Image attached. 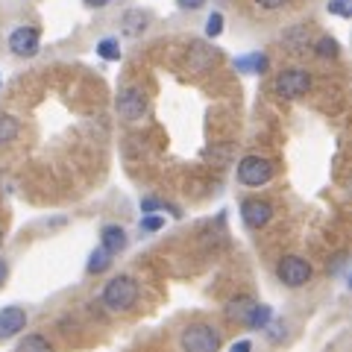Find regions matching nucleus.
<instances>
[{
    "label": "nucleus",
    "mask_w": 352,
    "mask_h": 352,
    "mask_svg": "<svg viewBox=\"0 0 352 352\" xmlns=\"http://www.w3.org/2000/svg\"><path fill=\"white\" fill-rule=\"evenodd\" d=\"M18 352H53V346L41 335H24V340L18 344Z\"/></svg>",
    "instance_id": "nucleus-15"
},
{
    "label": "nucleus",
    "mask_w": 352,
    "mask_h": 352,
    "mask_svg": "<svg viewBox=\"0 0 352 352\" xmlns=\"http://www.w3.org/2000/svg\"><path fill=\"white\" fill-rule=\"evenodd\" d=\"M115 109L124 120H141L147 112V97L141 88H124L115 100Z\"/></svg>",
    "instance_id": "nucleus-6"
},
{
    "label": "nucleus",
    "mask_w": 352,
    "mask_h": 352,
    "mask_svg": "<svg viewBox=\"0 0 352 352\" xmlns=\"http://www.w3.org/2000/svg\"><path fill=\"white\" fill-rule=\"evenodd\" d=\"M314 50H317V56L320 59H335L338 53H340V47H338V41L335 38H329V36H323V38H317V44H314Z\"/></svg>",
    "instance_id": "nucleus-17"
},
{
    "label": "nucleus",
    "mask_w": 352,
    "mask_h": 352,
    "mask_svg": "<svg viewBox=\"0 0 352 352\" xmlns=\"http://www.w3.org/2000/svg\"><path fill=\"white\" fill-rule=\"evenodd\" d=\"M250 308H252V302L250 300H235L232 305H229V317H232V320H238V323H244L247 320V314H250Z\"/></svg>",
    "instance_id": "nucleus-19"
},
{
    "label": "nucleus",
    "mask_w": 352,
    "mask_h": 352,
    "mask_svg": "<svg viewBox=\"0 0 352 352\" xmlns=\"http://www.w3.org/2000/svg\"><path fill=\"white\" fill-rule=\"evenodd\" d=\"M241 217H244L247 229H261V226L270 223L273 206L264 203V200H244V203H241Z\"/></svg>",
    "instance_id": "nucleus-9"
},
{
    "label": "nucleus",
    "mask_w": 352,
    "mask_h": 352,
    "mask_svg": "<svg viewBox=\"0 0 352 352\" xmlns=\"http://www.w3.org/2000/svg\"><path fill=\"white\" fill-rule=\"evenodd\" d=\"M329 12L340 15V18H349L352 9H349V0H329Z\"/></svg>",
    "instance_id": "nucleus-22"
},
{
    "label": "nucleus",
    "mask_w": 352,
    "mask_h": 352,
    "mask_svg": "<svg viewBox=\"0 0 352 352\" xmlns=\"http://www.w3.org/2000/svg\"><path fill=\"white\" fill-rule=\"evenodd\" d=\"M276 276L285 288H302V285L311 279V264L300 256H285L276 264Z\"/></svg>",
    "instance_id": "nucleus-4"
},
{
    "label": "nucleus",
    "mask_w": 352,
    "mask_h": 352,
    "mask_svg": "<svg viewBox=\"0 0 352 352\" xmlns=\"http://www.w3.org/2000/svg\"><path fill=\"white\" fill-rule=\"evenodd\" d=\"M24 326H27V311L21 305L0 308V340H12L15 335L24 332Z\"/></svg>",
    "instance_id": "nucleus-8"
},
{
    "label": "nucleus",
    "mask_w": 352,
    "mask_h": 352,
    "mask_svg": "<svg viewBox=\"0 0 352 352\" xmlns=\"http://www.w3.org/2000/svg\"><path fill=\"white\" fill-rule=\"evenodd\" d=\"M109 264H112V256L100 247V250H94L91 256H88V273H106Z\"/></svg>",
    "instance_id": "nucleus-16"
},
{
    "label": "nucleus",
    "mask_w": 352,
    "mask_h": 352,
    "mask_svg": "<svg viewBox=\"0 0 352 352\" xmlns=\"http://www.w3.org/2000/svg\"><path fill=\"white\" fill-rule=\"evenodd\" d=\"M0 247H3V232H0Z\"/></svg>",
    "instance_id": "nucleus-28"
},
{
    "label": "nucleus",
    "mask_w": 352,
    "mask_h": 352,
    "mask_svg": "<svg viewBox=\"0 0 352 352\" xmlns=\"http://www.w3.org/2000/svg\"><path fill=\"white\" fill-rule=\"evenodd\" d=\"M256 3L261 6V9H282L288 0H256Z\"/></svg>",
    "instance_id": "nucleus-23"
},
{
    "label": "nucleus",
    "mask_w": 352,
    "mask_h": 352,
    "mask_svg": "<svg viewBox=\"0 0 352 352\" xmlns=\"http://www.w3.org/2000/svg\"><path fill=\"white\" fill-rule=\"evenodd\" d=\"M179 346H182V352H217L220 335L212 323H191L182 329Z\"/></svg>",
    "instance_id": "nucleus-2"
},
{
    "label": "nucleus",
    "mask_w": 352,
    "mask_h": 352,
    "mask_svg": "<svg viewBox=\"0 0 352 352\" xmlns=\"http://www.w3.org/2000/svg\"><path fill=\"white\" fill-rule=\"evenodd\" d=\"M18 120L9 112H0V144H9V141L18 138Z\"/></svg>",
    "instance_id": "nucleus-14"
},
{
    "label": "nucleus",
    "mask_w": 352,
    "mask_h": 352,
    "mask_svg": "<svg viewBox=\"0 0 352 352\" xmlns=\"http://www.w3.org/2000/svg\"><path fill=\"white\" fill-rule=\"evenodd\" d=\"M206 32H208V38H217L220 32H223V15L220 12H212L206 21Z\"/></svg>",
    "instance_id": "nucleus-20"
},
{
    "label": "nucleus",
    "mask_w": 352,
    "mask_h": 352,
    "mask_svg": "<svg viewBox=\"0 0 352 352\" xmlns=\"http://www.w3.org/2000/svg\"><path fill=\"white\" fill-rule=\"evenodd\" d=\"M97 53H100L106 62H118L120 59V44H118V38H103L100 44H97Z\"/></svg>",
    "instance_id": "nucleus-18"
},
{
    "label": "nucleus",
    "mask_w": 352,
    "mask_h": 352,
    "mask_svg": "<svg viewBox=\"0 0 352 352\" xmlns=\"http://www.w3.org/2000/svg\"><path fill=\"white\" fill-rule=\"evenodd\" d=\"M273 179V164L261 156H244L238 164V182L250 185V188H258V185H267Z\"/></svg>",
    "instance_id": "nucleus-3"
},
{
    "label": "nucleus",
    "mask_w": 352,
    "mask_h": 352,
    "mask_svg": "<svg viewBox=\"0 0 352 352\" xmlns=\"http://www.w3.org/2000/svg\"><path fill=\"white\" fill-rule=\"evenodd\" d=\"M270 317H273V311H270V305L252 302V308H250V314H247V320H244V326H247V329H267V326H270Z\"/></svg>",
    "instance_id": "nucleus-12"
},
{
    "label": "nucleus",
    "mask_w": 352,
    "mask_h": 352,
    "mask_svg": "<svg viewBox=\"0 0 352 352\" xmlns=\"http://www.w3.org/2000/svg\"><path fill=\"white\" fill-rule=\"evenodd\" d=\"M129 244V238H126V229L124 226H103V232H100V247L109 252V256H118V252H124Z\"/></svg>",
    "instance_id": "nucleus-10"
},
{
    "label": "nucleus",
    "mask_w": 352,
    "mask_h": 352,
    "mask_svg": "<svg viewBox=\"0 0 352 352\" xmlns=\"http://www.w3.org/2000/svg\"><path fill=\"white\" fill-rule=\"evenodd\" d=\"M141 232H159V229L164 226V217H159V214H147V217H141Z\"/></svg>",
    "instance_id": "nucleus-21"
},
{
    "label": "nucleus",
    "mask_w": 352,
    "mask_h": 352,
    "mask_svg": "<svg viewBox=\"0 0 352 352\" xmlns=\"http://www.w3.org/2000/svg\"><path fill=\"white\" fill-rule=\"evenodd\" d=\"M179 3V9H200V6H206V0H176Z\"/></svg>",
    "instance_id": "nucleus-24"
},
{
    "label": "nucleus",
    "mask_w": 352,
    "mask_h": 352,
    "mask_svg": "<svg viewBox=\"0 0 352 352\" xmlns=\"http://www.w3.org/2000/svg\"><path fill=\"white\" fill-rule=\"evenodd\" d=\"M100 300L109 311H129L138 302V282L132 276H115L112 282H106Z\"/></svg>",
    "instance_id": "nucleus-1"
},
{
    "label": "nucleus",
    "mask_w": 352,
    "mask_h": 352,
    "mask_svg": "<svg viewBox=\"0 0 352 352\" xmlns=\"http://www.w3.org/2000/svg\"><path fill=\"white\" fill-rule=\"evenodd\" d=\"M6 276H9V264H6L3 258H0V285L6 282Z\"/></svg>",
    "instance_id": "nucleus-26"
},
{
    "label": "nucleus",
    "mask_w": 352,
    "mask_h": 352,
    "mask_svg": "<svg viewBox=\"0 0 352 352\" xmlns=\"http://www.w3.org/2000/svg\"><path fill=\"white\" fill-rule=\"evenodd\" d=\"M106 3H109V0H85V6H91V9H100Z\"/></svg>",
    "instance_id": "nucleus-27"
},
{
    "label": "nucleus",
    "mask_w": 352,
    "mask_h": 352,
    "mask_svg": "<svg viewBox=\"0 0 352 352\" xmlns=\"http://www.w3.org/2000/svg\"><path fill=\"white\" fill-rule=\"evenodd\" d=\"M250 349H252L250 340H238V344H232V349H229V352H250Z\"/></svg>",
    "instance_id": "nucleus-25"
},
{
    "label": "nucleus",
    "mask_w": 352,
    "mask_h": 352,
    "mask_svg": "<svg viewBox=\"0 0 352 352\" xmlns=\"http://www.w3.org/2000/svg\"><path fill=\"white\" fill-rule=\"evenodd\" d=\"M235 68L241 74H264L267 71V56L264 53H250V56L235 59Z\"/></svg>",
    "instance_id": "nucleus-13"
},
{
    "label": "nucleus",
    "mask_w": 352,
    "mask_h": 352,
    "mask_svg": "<svg viewBox=\"0 0 352 352\" xmlns=\"http://www.w3.org/2000/svg\"><path fill=\"white\" fill-rule=\"evenodd\" d=\"M38 44H41V36L36 27H15L12 36H9V50L15 53L21 59H30L38 53Z\"/></svg>",
    "instance_id": "nucleus-7"
},
{
    "label": "nucleus",
    "mask_w": 352,
    "mask_h": 352,
    "mask_svg": "<svg viewBox=\"0 0 352 352\" xmlns=\"http://www.w3.org/2000/svg\"><path fill=\"white\" fill-rule=\"evenodd\" d=\"M308 88H311V74L302 68H288L276 76V91L285 97V100H296L302 97Z\"/></svg>",
    "instance_id": "nucleus-5"
},
{
    "label": "nucleus",
    "mask_w": 352,
    "mask_h": 352,
    "mask_svg": "<svg viewBox=\"0 0 352 352\" xmlns=\"http://www.w3.org/2000/svg\"><path fill=\"white\" fill-rule=\"evenodd\" d=\"M147 24H150V12H141V9H129V12H124V21H120V27H124L129 38L141 36L147 30Z\"/></svg>",
    "instance_id": "nucleus-11"
}]
</instances>
